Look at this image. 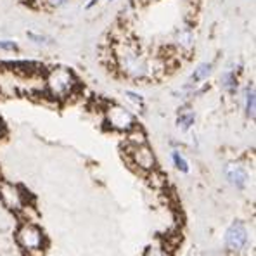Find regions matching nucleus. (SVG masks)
<instances>
[{"instance_id":"obj_1","label":"nucleus","mask_w":256,"mask_h":256,"mask_svg":"<svg viewBox=\"0 0 256 256\" xmlns=\"http://www.w3.org/2000/svg\"><path fill=\"white\" fill-rule=\"evenodd\" d=\"M112 64L128 80L142 82L154 78L161 70H166L163 59H150L135 42L116 40L111 45Z\"/></svg>"},{"instance_id":"obj_2","label":"nucleus","mask_w":256,"mask_h":256,"mask_svg":"<svg viewBox=\"0 0 256 256\" xmlns=\"http://www.w3.org/2000/svg\"><path fill=\"white\" fill-rule=\"evenodd\" d=\"M78 88V80L74 73L68 68H50L45 74V90L56 100H64L74 94Z\"/></svg>"},{"instance_id":"obj_3","label":"nucleus","mask_w":256,"mask_h":256,"mask_svg":"<svg viewBox=\"0 0 256 256\" xmlns=\"http://www.w3.org/2000/svg\"><path fill=\"white\" fill-rule=\"evenodd\" d=\"M106 122L112 130L122 132V134H126L128 130L137 125L135 116L120 104H109L106 108Z\"/></svg>"},{"instance_id":"obj_4","label":"nucleus","mask_w":256,"mask_h":256,"mask_svg":"<svg viewBox=\"0 0 256 256\" xmlns=\"http://www.w3.org/2000/svg\"><path fill=\"white\" fill-rule=\"evenodd\" d=\"M16 239L20 242V246L22 250H26L28 253H35V251H40L44 248V234L36 225L33 224H24L20 227L16 234Z\"/></svg>"},{"instance_id":"obj_5","label":"nucleus","mask_w":256,"mask_h":256,"mask_svg":"<svg viewBox=\"0 0 256 256\" xmlns=\"http://www.w3.org/2000/svg\"><path fill=\"white\" fill-rule=\"evenodd\" d=\"M128 158H130V163L137 170L144 173H150L156 170V156H154L152 149L148 144L137 146V148H128Z\"/></svg>"},{"instance_id":"obj_6","label":"nucleus","mask_w":256,"mask_h":256,"mask_svg":"<svg viewBox=\"0 0 256 256\" xmlns=\"http://www.w3.org/2000/svg\"><path fill=\"white\" fill-rule=\"evenodd\" d=\"M173 44H175L178 54L180 52L186 56L192 54V50L196 48V33H194V28H192L190 22H184L182 26H178V28L175 30Z\"/></svg>"},{"instance_id":"obj_7","label":"nucleus","mask_w":256,"mask_h":256,"mask_svg":"<svg viewBox=\"0 0 256 256\" xmlns=\"http://www.w3.org/2000/svg\"><path fill=\"white\" fill-rule=\"evenodd\" d=\"M0 201L10 210V212H20L24 206V196L18 186L10 182H0Z\"/></svg>"},{"instance_id":"obj_8","label":"nucleus","mask_w":256,"mask_h":256,"mask_svg":"<svg viewBox=\"0 0 256 256\" xmlns=\"http://www.w3.org/2000/svg\"><path fill=\"white\" fill-rule=\"evenodd\" d=\"M248 244V230L246 225L242 222H234L230 227L227 228L225 234V246L232 253H239L240 250H244Z\"/></svg>"},{"instance_id":"obj_9","label":"nucleus","mask_w":256,"mask_h":256,"mask_svg":"<svg viewBox=\"0 0 256 256\" xmlns=\"http://www.w3.org/2000/svg\"><path fill=\"white\" fill-rule=\"evenodd\" d=\"M225 175H227L228 182H230L234 187H237V189H244V187H246L248 173L242 166H240V164H237V163L227 164V168H225Z\"/></svg>"},{"instance_id":"obj_10","label":"nucleus","mask_w":256,"mask_h":256,"mask_svg":"<svg viewBox=\"0 0 256 256\" xmlns=\"http://www.w3.org/2000/svg\"><path fill=\"white\" fill-rule=\"evenodd\" d=\"M220 85L225 92L228 94H236L237 88H239V78H237L236 71L234 70H227L222 73L220 76Z\"/></svg>"},{"instance_id":"obj_11","label":"nucleus","mask_w":256,"mask_h":256,"mask_svg":"<svg viewBox=\"0 0 256 256\" xmlns=\"http://www.w3.org/2000/svg\"><path fill=\"white\" fill-rule=\"evenodd\" d=\"M212 73H213V64L212 62H201L194 71H192L190 84H194V85L201 84V82L208 80V78L212 76Z\"/></svg>"},{"instance_id":"obj_12","label":"nucleus","mask_w":256,"mask_h":256,"mask_svg":"<svg viewBox=\"0 0 256 256\" xmlns=\"http://www.w3.org/2000/svg\"><path fill=\"white\" fill-rule=\"evenodd\" d=\"M126 144L128 148H137V146L148 144V137H146L144 130L138 125H135L132 130L126 132Z\"/></svg>"},{"instance_id":"obj_13","label":"nucleus","mask_w":256,"mask_h":256,"mask_svg":"<svg viewBox=\"0 0 256 256\" xmlns=\"http://www.w3.org/2000/svg\"><path fill=\"white\" fill-rule=\"evenodd\" d=\"M244 109H246V116L250 120H254V111H256V94H254V85L250 84L246 86L244 92Z\"/></svg>"},{"instance_id":"obj_14","label":"nucleus","mask_w":256,"mask_h":256,"mask_svg":"<svg viewBox=\"0 0 256 256\" xmlns=\"http://www.w3.org/2000/svg\"><path fill=\"white\" fill-rule=\"evenodd\" d=\"M194 122H196L194 112H192V111H180L178 120H176V125H178V128L182 132H187V130H190V128H192Z\"/></svg>"},{"instance_id":"obj_15","label":"nucleus","mask_w":256,"mask_h":256,"mask_svg":"<svg viewBox=\"0 0 256 256\" xmlns=\"http://www.w3.org/2000/svg\"><path fill=\"white\" fill-rule=\"evenodd\" d=\"M172 160H173V164H175V168L180 173H189V163H187V160L184 158V154L180 152V150H173V152H172Z\"/></svg>"},{"instance_id":"obj_16","label":"nucleus","mask_w":256,"mask_h":256,"mask_svg":"<svg viewBox=\"0 0 256 256\" xmlns=\"http://www.w3.org/2000/svg\"><path fill=\"white\" fill-rule=\"evenodd\" d=\"M26 36H28V38L32 40V42L35 44V45H42V47H48V45L54 44L50 36L40 35V33H35V32H28V33H26Z\"/></svg>"},{"instance_id":"obj_17","label":"nucleus","mask_w":256,"mask_h":256,"mask_svg":"<svg viewBox=\"0 0 256 256\" xmlns=\"http://www.w3.org/2000/svg\"><path fill=\"white\" fill-rule=\"evenodd\" d=\"M40 2H42V6L45 9L56 10V9H61L66 4H70V0H40Z\"/></svg>"},{"instance_id":"obj_18","label":"nucleus","mask_w":256,"mask_h":256,"mask_svg":"<svg viewBox=\"0 0 256 256\" xmlns=\"http://www.w3.org/2000/svg\"><path fill=\"white\" fill-rule=\"evenodd\" d=\"M144 256H168V253L164 248L160 246V244H154V246L148 248V251L144 253Z\"/></svg>"},{"instance_id":"obj_19","label":"nucleus","mask_w":256,"mask_h":256,"mask_svg":"<svg viewBox=\"0 0 256 256\" xmlns=\"http://www.w3.org/2000/svg\"><path fill=\"white\" fill-rule=\"evenodd\" d=\"M0 50L4 52H18L20 47L14 40H0Z\"/></svg>"},{"instance_id":"obj_20","label":"nucleus","mask_w":256,"mask_h":256,"mask_svg":"<svg viewBox=\"0 0 256 256\" xmlns=\"http://www.w3.org/2000/svg\"><path fill=\"white\" fill-rule=\"evenodd\" d=\"M126 97L132 100V102L137 104V106H142V104H144V99H142V96H138V94H135V92H130V90H128Z\"/></svg>"},{"instance_id":"obj_21","label":"nucleus","mask_w":256,"mask_h":256,"mask_svg":"<svg viewBox=\"0 0 256 256\" xmlns=\"http://www.w3.org/2000/svg\"><path fill=\"white\" fill-rule=\"evenodd\" d=\"M97 2H99V0H90V2H88V4H86V9H92V7H94V6H96V4H97Z\"/></svg>"},{"instance_id":"obj_22","label":"nucleus","mask_w":256,"mask_h":256,"mask_svg":"<svg viewBox=\"0 0 256 256\" xmlns=\"http://www.w3.org/2000/svg\"><path fill=\"white\" fill-rule=\"evenodd\" d=\"M4 135V125H2V122H0V137Z\"/></svg>"},{"instance_id":"obj_23","label":"nucleus","mask_w":256,"mask_h":256,"mask_svg":"<svg viewBox=\"0 0 256 256\" xmlns=\"http://www.w3.org/2000/svg\"><path fill=\"white\" fill-rule=\"evenodd\" d=\"M109 2H112V0H109Z\"/></svg>"}]
</instances>
